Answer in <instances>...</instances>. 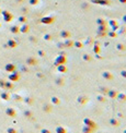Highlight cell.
Masks as SVG:
<instances>
[{
	"label": "cell",
	"mask_w": 126,
	"mask_h": 133,
	"mask_svg": "<svg viewBox=\"0 0 126 133\" xmlns=\"http://www.w3.org/2000/svg\"><path fill=\"white\" fill-rule=\"evenodd\" d=\"M82 121H83V124L89 127V128L93 129V130H97V129H98V123L95 122L94 120L90 119V118H83Z\"/></svg>",
	"instance_id": "1"
},
{
	"label": "cell",
	"mask_w": 126,
	"mask_h": 133,
	"mask_svg": "<svg viewBox=\"0 0 126 133\" xmlns=\"http://www.w3.org/2000/svg\"><path fill=\"white\" fill-rule=\"evenodd\" d=\"M66 63H67V57H66V55L64 52L58 55L56 57V59H55V66H59V64H66Z\"/></svg>",
	"instance_id": "2"
},
{
	"label": "cell",
	"mask_w": 126,
	"mask_h": 133,
	"mask_svg": "<svg viewBox=\"0 0 126 133\" xmlns=\"http://www.w3.org/2000/svg\"><path fill=\"white\" fill-rule=\"evenodd\" d=\"M88 102H89V98L87 96H85V95H79L77 97V102L81 106H85L86 104H88Z\"/></svg>",
	"instance_id": "3"
},
{
	"label": "cell",
	"mask_w": 126,
	"mask_h": 133,
	"mask_svg": "<svg viewBox=\"0 0 126 133\" xmlns=\"http://www.w3.org/2000/svg\"><path fill=\"white\" fill-rule=\"evenodd\" d=\"M102 77L104 80H106V81H113L114 80V75L112 72L110 71H103L102 72Z\"/></svg>",
	"instance_id": "4"
},
{
	"label": "cell",
	"mask_w": 126,
	"mask_h": 133,
	"mask_svg": "<svg viewBox=\"0 0 126 133\" xmlns=\"http://www.w3.org/2000/svg\"><path fill=\"white\" fill-rule=\"evenodd\" d=\"M56 21V18L55 16H45L41 20V22L43 24H53Z\"/></svg>",
	"instance_id": "5"
},
{
	"label": "cell",
	"mask_w": 126,
	"mask_h": 133,
	"mask_svg": "<svg viewBox=\"0 0 126 133\" xmlns=\"http://www.w3.org/2000/svg\"><path fill=\"white\" fill-rule=\"evenodd\" d=\"M59 36L64 39H67V38H70V37H71V33H70L69 30H62L60 33H59Z\"/></svg>",
	"instance_id": "6"
},
{
	"label": "cell",
	"mask_w": 126,
	"mask_h": 133,
	"mask_svg": "<svg viewBox=\"0 0 126 133\" xmlns=\"http://www.w3.org/2000/svg\"><path fill=\"white\" fill-rule=\"evenodd\" d=\"M117 94H118V91H116V90H109V92H108V94H106V96H108L109 98H111V99H116V96H117Z\"/></svg>",
	"instance_id": "7"
},
{
	"label": "cell",
	"mask_w": 126,
	"mask_h": 133,
	"mask_svg": "<svg viewBox=\"0 0 126 133\" xmlns=\"http://www.w3.org/2000/svg\"><path fill=\"white\" fill-rule=\"evenodd\" d=\"M109 123H110L112 127H114V128H117V127L121 125V121L118 120L117 118H111L110 120H109Z\"/></svg>",
	"instance_id": "8"
},
{
	"label": "cell",
	"mask_w": 126,
	"mask_h": 133,
	"mask_svg": "<svg viewBox=\"0 0 126 133\" xmlns=\"http://www.w3.org/2000/svg\"><path fill=\"white\" fill-rule=\"evenodd\" d=\"M91 2L99 5H109L111 1L110 0H91Z\"/></svg>",
	"instance_id": "9"
},
{
	"label": "cell",
	"mask_w": 126,
	"mask_h": 133,
	"mask_svg": "<svg viewBox=\"0 0 126 133\" xmlns=\"http://www.w3.org/2000/svg\"><path fill=\"white\" fill-rule=\"evenodd\" d=\"M57 71L59 73H66L68 71V68L66 64H59V66H57Z\"/></svg>",
	"instance_id": "10"
},
{
	"label": "cell",
	"mask_w": 126,
	"mask_h": 133,
	"mask_svg": "<svg viewBox=\"0 0 126 133\" xmlns=\"http://www.w3.org/2000/svg\"><path fill=\"white\" fill-rule=\"evenodd\" d=\"M64 45H65V48H72L74 47V41H71L70 38L64 39Z\"/></svg>",
	"instance_id": "11"
},
{
	"label": "cell",
	"mask_w": 126,
	"mask_h": 133,
	"mask_svg": "<svg viewBox=\"0 0 126 133\" xmlns=\"http://www.w3.org/2000/svg\"><path fill=\"white\" fill-rule=\"evenodd\" d=\"M116 99H117L118 102H126V94L125 93H120L118 92L117 96H116Z\"/></svg>",
	"instance_id": "12"
},
{
	"label": "cell",
	"mask_w": 126,
	"mask_h": 133,
	"mask_svg": "<svg viewBox=\"0 0 126 133\" xmlns=\"http://www.w3.org/2000/svg\"><path fill=\"white\" fill-rule=\"evenodd\" d=\"M93 46V54L94 55H98V54H100L101 52V45H98V44H93L92 45Z\"/></svg>",
	"instance_id": "13"
},
{
	"label": "cell",
	"mask_w": 126,
	"mask_h": 133,
	"mask_svg": "<svg viewBox=\"0 0 126 133\" xmlns=\"http://www.w3.org/2000/svg\"><path fill=\"white\" fill-rule=\"evenodd\" d=\"M92 58H93V57L91 56L90 54H83L82 55V60H83V61H86V62L92 61Z\"/></svg>",
	"instance_id": "14"
},
{
	"label": "cell",
	"mask_w": 126,
	"mask_h": 133,
	"mask_svg": "<svg viewBox=\"0 0 126 133\" xmlns=\"http://www.w3.org/2000/svg\"><path fill=\"white\" fill-rule=\"evenodd\" d=\"M94 131L95 130L89 128V127H87V125H83L82 129H81V132H82V133H94Z\"/></svg>",
	"instance_id": "15"
},
{
	"label": "cell",
	"mask_w": 126,
	"mask_h": 133,
	"mask_svg": "<svg viewBox=\"0 0 126 133\" xmlns=\"http://www.w3.org/2000/svg\"><path fill=\"white\" fill-rule=\"evenodd\" d=\"M51 102L54 104V105H56V106H59L60 105V98L59 97H57V96H53V97L51 98Z\"/></svg>",
	"instance_id": "16"
},
{
	"label": "cell",
	"mask_w": 126,
	"mask_h": 133,
	"mask_svg": "<svg viewBox=\"0 0 126 133\" xmlns=\"http://www.w3.org/2000/svg\"><path fill=\"white\" fill-rule=\"evenodd\" d=\"M74 47H76V48H78V49L83 48V47H85V45H83V41H74Z\"/></svg>",
	"instance_id": "17"
},
{
	"label": "cell",
	"mask_w": 126,
	"mask_h": 133,
	"mask_svg": "<svg viewBox=\"0 0 126 133\" xmlns=\"http://www.w3.org/2000/svg\"><path fill=\"white\" fill-rule=\"evenodd\" d=\"M56 133H68V131L65 127H63V125H58V127L56 128Z\"/></svg>",
	"instance_id": "18"
},
{
	"label": "cell",
	"mask_w": 126,
	"mask_h": 133,
	"mask_svg": "<svg viewBox=\"0 0 126 133\" xmlns=\"http://www.w3.org/2000/svg\"><path fill=\"white\" fill-rule=\"evenodd\" d=\"M55 82H56V84L58 85V86H63V85H65V79L62 77H59L55 80Z\"/></svg>",
	"instance_id": "19"
},
{
	"label": "cell",
	"mask_w": 126,
	"mask_h": 133,
	"mask_svg": "<svg viewBox=\"0 0 126 133\" xmlns=\"http://www.w3.org/2000/svg\"><path fill=\"white\" fill-rule=\"evenodd\" d=\"M109 90H110V87L108 86H101L100 87V94L104 95V96H106V94H108Z\"/></svg>",
	"instance_id": "20"
},
{
	"label": "cell",
	"mask_w": 126,
	"mask_h": 133,
	"mask_svg": "<svg viewBox=\"0 0 126 133\" xmlns=\"http://www.w3.org/2000/svg\"><path fill=\"white\" fill-rule=\"evenodd\" d=\"M116 49L120 51H125L126 45H124V44H122V43H118V44H116Z\"/></svg>",
	"instance_id": "21"
},
{
	"label": "cell",
	"mask_w": 126,
	"mask_h": 133,
	"mask_svg": "<svg viewBox=\"0 0 126 133\" xmlns=\"http://www.w3.org/2000/svg\"><path fill=\"white\" fill-rule=\"evenodd\" d=\"M93 41H94V39L92 38V37H87L85 41V43H83V45H87V46H90V45H93Z\"/></svg>",
	"instance_id": "22"
},
{
	"label": "cell",
	"mask_w": 126,
	"mask_h": 133,
	"mask_svg": "<svg viewBox=\"0 0 126 133\" xmlns=\"http://www.w3.org/2000/svg\"><path fill=\"white\" fill-rule=\"evenodd\" d=\"M97 99H98V102H106L105 96L102 95V94H99L98 96H97Z\"/></svg>",
	"instance_id": "23"
},
{
	"label": "cell",
	"mask_w": 126,
	"mask_h": 133,
	"mask_svg": "<svg viewBox=\"0 0 126 133\" xmlns=\"http://www.w3.org/2000/svg\"><path fill=\"white\" fill-rule=\"evenodd\" d=\"M108 25H98V32H108Z\"/></svg>",
	"instance_id": "24"
},
{
	"label": "cell",
	"mask_w": 126,
	"mask_h": 133,
	"mask_svg": "<svg viewBox=\"0 0 126 133\" xmlns=\"http://www.w3.org/2000/svg\"><path fill=\"white\" fill-rule=\"evenodd\" d=\"M97 24L98 25H106V21L102 18H99V19H97Z\"/></svg>",
	"instance_id": "25"
},
{
	"label": "cell",
	"mask_w": 126,
	"mask_h": 133,
	"mask_svg": "<svg viewBox=\"0 0 126 133\" xmlns=\"http://www.w3.org/2000/svg\"><path fill=\"white\" fill-rule=\"evenodd\" d=\"M108 35H109V37H111V38H116L118 34L114 31H110V32H108Z\"/></svg>",
	"instance_id": "26"
},
{
	"label": "cell",
	"mask_w": 126,
	"mask_h": 133,
	"mask_svg": "<svg viewBox=\"0 0 126 133\" xmlns=\"http://www.w3.org/2000/svg\"><path fill=\"white\" fill-rule=\"evenodd\" d=\"M44 110H45L46 113H52V106L48 105V104H45V105H44Z\"/></svg>",
	"instance_id": "27"
},
{
	"label": "cell",
	"mask_w": 126,
	"mask_h": 133,
	"mask_svg": "<svg viewBox=\"0 0 126 133\" xmlns=\"http://www.w3.org/2000/svg\"><path fill=\"white\" fill-rule=\"evenodd\" d=\"M117 34H120V35H125L126 34V27H121V26H120V31H118V33Z\"/></svg>",
	"instance_id": "28"
},
{
	"label": "cell",
	"mask_w": 126,
	"mask_h": 133,
	"mask_svg": "<svg viewBox=\"0 0 126 133\" xmlns=\"http://www.w3.org/2000/svg\"><path fill=\"white\" fill-rule=\"evenodd\" d=\"M116 24H118V22H117V20H110L109 21V25L110 26H113V25H116Z\"/></svg>",
	"instance_id": "29"
},
{
	"label": "cell",
	"mask_w": 126,
	"mask_h": 133,
	"mask_svg": "<svg viewBox=\"0 0 126 133\" xmlns=\"http://www.w3.org/2000/svg\"><path fill=\"white\" fill-rule=\"evenodd\" d=\"M44 39L45 41H52L53 39V35H51V34H45L44 35Z\"/></svg>",
	"instance_id": "30"
},
{
	"label": "cell",
	"mask_w": 126,
	"mask_h": 133,
	"mask_svg": "<svg viewBox=\"0 0 126 133\" xmlns=\"http://www.w3.org/2000/svg\"><path fill=\"white\" fill-rule=\"evenodd\" d=\"M106 35H108V32H98L99 37H105Z\"/></svg>",
	"instance_id": "31"
},
{
	"label": "cell",
	"mask_w": 126,
	"mask_h": 133,
	"mask_svg": "<svg viewBox=\"0 0 126 133\" xmlns=\"http://www.w3.org/2000/svg\"><path fill=\"white\" fill-rule=\"evenodd\" d=\"M28 63L29 64H36V63H37V61H36V60H35V59H29V60H28Z\"/></svg>",
	"instance_id": "32"
},
{
	"label": "cell",
	"mask_w": 126,
	"mask_h": 133,
	"mask_svg": "<svg viewBox=\"0 0 126 133\" xmlns=\"http://www.w3.org/2000/svg\"><path fill=\"white\" fill-rule=\"evenodd\" d=\"M120 28V25L118 24H116V25H113V26H111V31H114V32H116Z\"/></svg>",
	"instance_id": "33"
},
{
	"label": "cell",
	"mask_w": 126,
	"mask_h": 133,
	"mask_svg": "<svg viewBox=\"0 0 126 133\" xmlns=\"http://www.w3.org/2000/svg\"><path fill=\"white\" fill-rule=\"evenodd\" d=\"M57 47L60 49H64L65 48V45H64V41H62V43H57Z\"/></svg>",
	"instance_id": "34"
},
{
	"label": "cell",
	"mask_w": 126,
	"mask_h": 133,
	"mask_svg": "<svg viewBox=\"0 0 126 133\" xmlns=\"http://www.w3.org/2000/svg\"><path fill=\"white\" fill-rule=\"evenodd\" d=\"M120 74H121L122 77H124V79H126V69H125V70H121V72H120Z\"/></svg>",
	"instance_id": "35"
},
{
	"label": "cell",
	"mask_w": 126,
	"mask_h": 133,
	"mask_svg": "<svg viewBox=\"0 0 126 133\" xmlns=\"http://www.w3.org/2000/svg\"><path fill=\"white\" fill-rule=\"evenodd\" d=\"M30 2H31L32 5H37V3H39V0H31Z\"/></svg>",
	"instance_id": "36"
},
{
	"label": "cell",
	"mask_w": 126,
	"mask_h": 133,
	"mask_svg": "<svg viewBox=\"0 0 126 133\" xmlns=\"http://www.w3.org/2000/svg\"><path fill=\"white\" fill-rule=\"evenodd\" d=\"M41 132H42V133H52L51 131H49V130H47V129H43V130H42Z\"/></svg>",
	"instance_id": "37"
},
{
	"label": "cell",
	"mask_w": 126,
	"mask_h": 133,
	"mask_svg": "<svg viewBox=\"0 0 126 133\" xmlns=\"http://www.w3.org/2000/svg\"><path fill=\"white\" fill-rule=\"evenodd\" d=\"M29 31V26H24L22 27V32H28Z\"/></svg>",
	"instance_id": "38"
},
{
	"label": "cell",
	"mask_w": 126,
	"mask_h": 133,
	"mask_svg": "<svg viewBox=\"0 0 126 133\" xmlns=\"http://www.w3.org/2000/svg\"><path fill=\"white\" fill-rule=\"evenodd\" d=\"M39 54H40V56H42V57L45 56V52H44L43 50H40V51H39Z\"/></svg>",
	"instance_id": "39"
},
{
	"label": "cell",
	"mask_w": 126,
	"mask_h": 133,
	"mask_svg": "<svg viewBox=\"0 0 126 133\" xmlns=\"http://www.w3.org/2000/svg\"><path fill=\"white\" fill-rule=\"evenodd\" d=\"M122 21H123L124 23L126 24V14H125V15H123V18H122Z\"/></svg>",
	"instance_id": "40"
},
{
	"label": "cell",
	"mask_w": 126,
	"mask_h": 133,
	"mask_svg": "<svg viewBox=\"0 0 126 133\" xmlns=\"http://www.w3.org/2000/svg\"><path fill=\"white\" fill-rule=\"evenodd\" d=\"M117 117H120V118H123L124 116H123V113H117Z\"/></svg>",
	"instance_id": "41"
},
{
	"label": "cell",
	"mask_w": 126,
	"mask_h": 133,
	"mask_svg": "<svg viewBox=\"0 0 126 133\" xmlns=\"http://www.w3.org/2000/svg\"><path fill=\"white\" fill-rule=\"evenodd\" d=\"M121 3H123V5H126V0H118Z\"/></svg>",
	"instance_id": "42"
},
{
	"label": "cell",
	"mask_w": 126,
	"mask_h": 133,
	"mask_svg": "<svg viewBox=\"0 0 126 133\" xmlns=\"http://www.w3.org/2000/svg\"><path fill=\"white\" fill-rule=\"evenodd\" d=\"M123 133H126V129H125V130H124V131H123Z\"/></svg>",
	"instance_id": "43"
},
{
	"label": "cell",
	"mask_w": 126,
	"mask_h": 133,
	"mask_svg": "<svg viewBox=\"0 0 126 133\" xmlns=\"http://www.w3.org/2000/svg\"><path fill=\"white\" fill-rule=\"evenodd\" d=\"M110 1H111V0H110Z\"/></svg>",
	"instance_id": "44"
}]
</instances>
